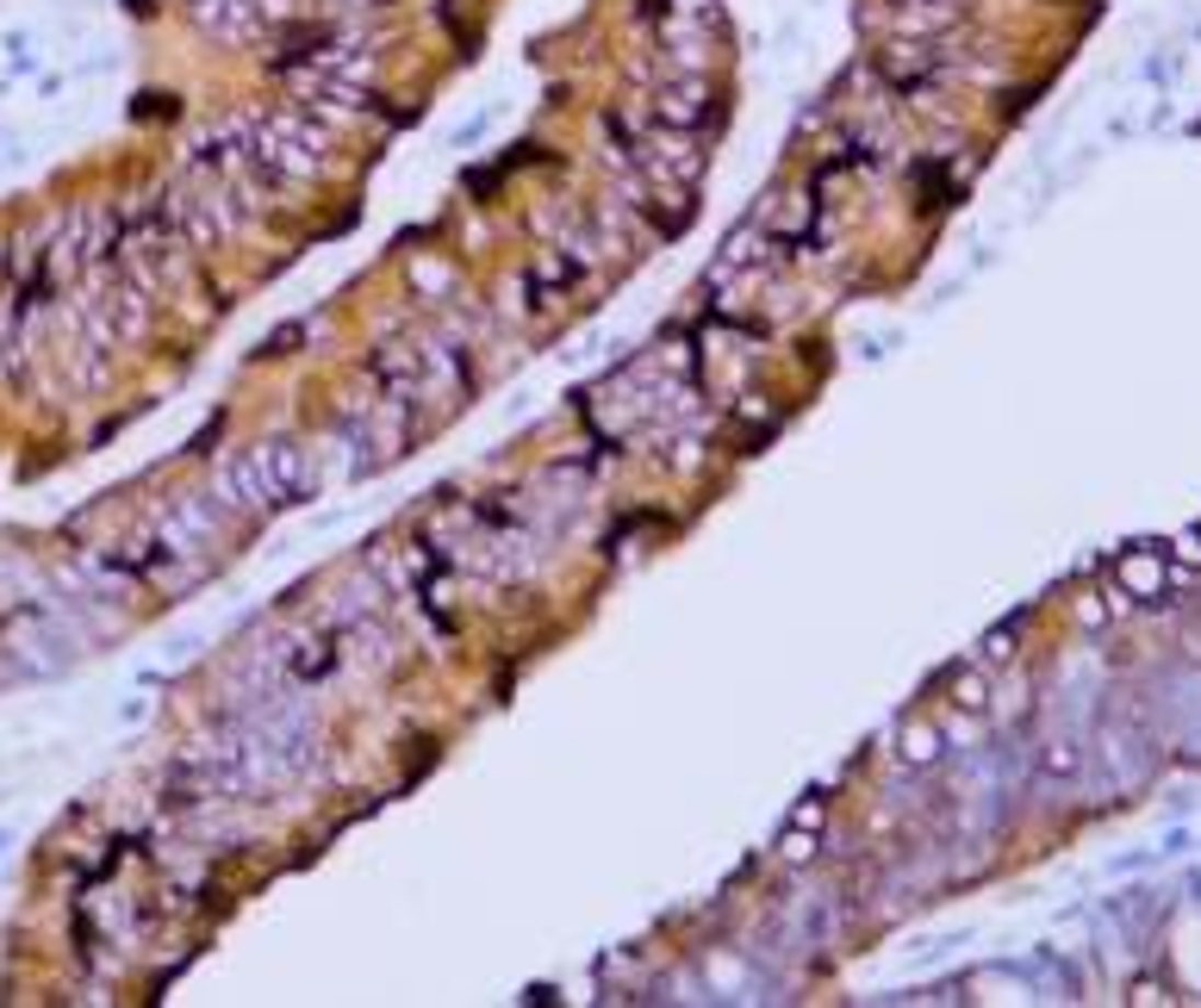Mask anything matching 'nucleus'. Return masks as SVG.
Returning <instances> with one entry per match:
<instances>
[{
  "instance_id": "nucleus-2",
  "label": "nucleus",
  "mask_w": 1201,
  "mask_h": 1008,
  "mask_svg": "<svg viewBox=\"0 0 1201 1008\" xmlns=\"http://www.w3.org/2000/svg\"><path fill=\"white\" fill-rule=\"evenodd\" d=\"M822 822H828V803H822V791H810L791 810L785 834H778V859H785V866H810L815 847H822Z\"/></svg>"
},
{
  "instance_id": "nucleus-4",
  "label": "nucleus",
  "mask_w": 1201,
  "mask_h": 1008,
  "mask_svg": "<svg viewBox=\"0 0 1201 1008\" xmlns=\"http://www.w3.org/2000/svg\"><path fill=\"white\" fill-rule=\"evenodd\" d=\"M1040 772H1046V778H1077V772H1084V747H1077L1071 735L1046 741V754H1040Z\"/></svg>"
},
{
  "instance_id": "nucleus-6",
  "label": "nucleus",
  "mask_w": 1201,
  "mask_h": 1008,
  "mask_svg": "<svg viewBox=\"0 0 1201 1008\" xmlns=\"http://www.w3.org/2000/svg\"><path fill=\"white\" fill-rule=\"evenodd\" d=\"M1015 635H1021V622H1003V629H990L984 641H977V666H1003V660H1015Z\"/></svg>"
},
{
  "instance_id": "nucleus-5",
  "label": "nucleus",
  "mask_w": 1201,
  "mask_h": 1008,
  "mask_svg": "<svg viewBox=\"0 0 1201 1008\" xmlns=\"http://www.w3.org/2000/svg\"><path fill=\"white\" fill-rule=\"evenodd\" d=\"M952 703H959V710H965V717H977V710H984V703H990V679H984V666H977V660H971L965 673H959V679H952Z\"/></svg>"
},
{
  "instance_id": "nucleus-3",
  "label": "nucleus",
  "mask_w": 1201,
  "mask_h": 1008,
  "mask_svg": "<svg viewBox=\"0 0 1201 1008\" xmlns=\"http://www.w3.org/2000/svg\"><path fill=\"white\" fill-rule=\"evenodd\" d=\"M940 754H947V735H940L934 722H910V729H903V759H910V766H934Z\"/></svg>"
},
{
  "instance_id": "nucleus-7",
  "label": "nucleus",
  "mask_w": 1201,
  "mask_h": 1008,
  "mask_svg": "<svg viewBox=\"0 0 1201 1008\" xmlns=\"http://www.w3.org/2000/svg\"><path fill=\"white\" fill-rule=\"evenodd\" d=\"M1164 554H1170V566H1177V573L1201 566V529H1182L1177 542H1164Z\"/></svg>"
},
{
  "instance_id": "nucleus-1",
  "label": "nucleus",
  "mask_w": 1201,
  "mask_h": 1008,
  "mask_svg": "<svg viewBox=\"0 0 1201 1008\" xmlns=\"http://www.w3.org/2000/svg\"><path fill=\"white\" fill-rule=\"evenodd\" d=\"M1177 580V566H1170V554H1164L1158 542H1140V548H1126L1121 561L1108 566V604H1114V617H1121L1126 604H1158L1164 598V585Z\"/></svg>"
},
{
  "instance_id": "nucleus-8",
  "label": "nucleus",
  "mask_w": 1201,
  "mask_h": 1008,
  "mask_svg": "<svg viewBox=\"0 0 1201 1008\" xmlns=\"http://www.w3.org/2000/svg\"><path fill=\"white\" fill-rule=\"evenodd\" d=\"M1133 1003H1164V984H1152V977H1140V984H1133Z\"/></svg>"
}]
</instances>
